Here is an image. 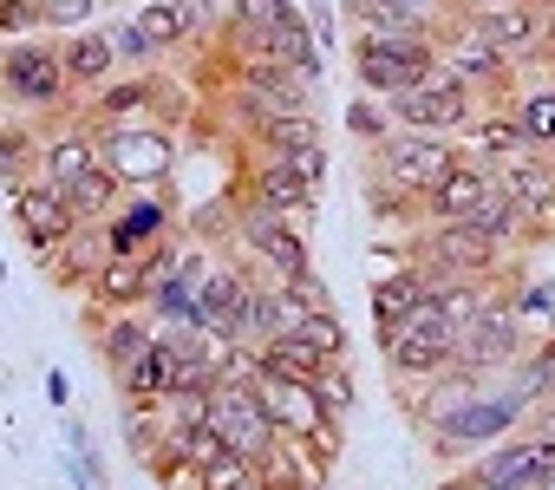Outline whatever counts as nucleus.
Segmentation results:
<instances>
[{"label": "nucleus", "mask_w": 555, "mask_h": 490, "mask_svg": "<svg viewBox=\"0 0 555 490\" xmlns=\"http://www.w3.org/2000/svg\"><path fill=\"white\" fill-rule=\"evenodd\" d=\"M0 99L21 118H53L73 105V79H66V53L53 34L34 40H0Z\"/></svg>", "instance_id": "nucleus-1"}, {"label": "nucleus", "mask_w": 555, "mask_h": 490, "mask_svg": "<svg viewBox=\"0 0 555 490\" xmlns=\"http://www.w3.org/2000/svg\"><path fill=\"white\" fill-rule=\"evenodd\" d=\"M438 34L431 27H392V34H360L353 40V79L373 99H399L405 86H418L438 66Z\"/></svg>", "instance_id": "nucleus-2"}, {"label": "nucleus", "mask_w": 555, "mask_h": 490, "mask_svg": "<svg viewBox=\"0 0 555 490\" xmlns=\"http://www.w3.org/2000/svg\"><path fill=\"white\" fill-rule=\"evenodd\" d=\"M457 138H431V131H405V125H392L379 144H366V177H386V183H399L405 196H431L451 170H457Z\"/></svg>", "instance_id": "nucleus-3"}, {"label": "nucleus", "mask_w": 555, "mask_h": 490, "mask_svg": "<svg viewBox=\"0 0 555 490\" xmlns=\"http://www.w3.org/2000/svg\"><path fill=\"white\" fill-rule=\"evenodd\" d=\"M379 347H386V366H392L399 386H405V379H444L451 360H457V327L444 321L438 288H431L392 334H379Z\"/></svg>", "instance_id": "nucleus-4"}, {"label": "nucleus", "mask_w": 555, "mask_h": 490, "mask_svg": "<svg viewBox=\"0 0 555 490\" xmlns=\"http://www.w3.org/2000/svg\"><path fill=\"white\" fill-rule=\"evenodd\" d=\"M386 112H392V125H405V131H431V138H464L470 125H477V92L438 60L418 86H405L399 99H386Z\"/></svg>", "instance_id": "nucleus-5"}, {"label": "nucleus", "mask_w": 555, "mask_h": 490, "mask_svg": "<svg viewBox=\"0 0 555 490\" xmlns=\"http://www.w3.org/2000/svg\"><path fill=\"white\" fill-rule=\"evenodd\" d=\"M412 262L444 275V282H496L503 275V242L483 235L477 222H425L412 242Z\"/></svg>", "instance_id": "nucleus-6"}, {"label": "nucleus", "mask_w": 555, "mask_h": 490, "mask_svg": "<svg viewBox=\"0 0 555 490\" xmlns=\"http://www.w3.org/2000/svg\"><path fill=\"white\" fill-rule=\"evenodd\" d=\"M229 235L242 242L248 262H268L274 275H301V269H314V256H308V229H301L295 216H282V209L242 203V209L229 216Z\"/></svg>", "instance_id": "nucleus-7"}, {"label": "nucleus", "mask_w": 555, "mask_h": 490, "mask_svg": "<svg viewBox=\"0 0 555 490\" xmlns=\"http://www.w3.org/2000/svg\"><path fill=\"white\" fill-rule=\"evenodd\" d=\"M92 138H99V157L118 170L125 190H157L177 170V144H170L164 125H105Z\"/></svg>", "instance_id": "nucleus-8"}, {"label": "nucleus", "mask_w": 555, "mask_h": 490, "mask_svg": "<svg viewBox=\"0 0 555 490\" xmlns=\"http://www.w3.org/2000/svg\"><path fill=\"white\" fill-rule=\"evenodd\" d=\"M209 425L242 457H261L274 438H282V431H274V418H268V405H261V392H255V373H222L209 386Z\"/></svg>", "instance_id": "nucleus-9"}, {"label": "nucleus", "mask_w": 555, "mask_h": 490, "mask_svg": "<svg viewBox=\"0 0 555 490\" xmlns=\"http://www.w3.org/2000/svg\"><path fill=\"white\" fill-rule=\"evenodd\" d=\"M457 21H464L477 40L503 47L516 66L535 60V53H548V14L529 8V0H464V14H457Z\"/></svg>", "instance_id": "nucleus-10"}, {"label": "nucleus", "mask_w": 555, "mask_h": 490, "mask_svg": "<svg viewBox=\"0 0 555 490\" xmlns=\"http://www.w3.org/2000/svg\"><path fill=\"white\" fill-rule=\"evenodd\" d=\"M522 360V314H516V301H503V295H490L483 301V314L470 321V334L457 340V373H509Z\"/></svg>", "instance_id": "nucleus-11"}, {"label": "nucleus", "mask_w": 555, "mask_h": 490, "mask_svg": "<svg viewBox=\"0 0 555 490\" xmlns=\"http://www.w3.org/2000/svg\"><path fill=\"white\" fill-rule=\"evenodd\" d=\"M8 196H14V229L27 235V249H34V256H53L60 242H73V235L86 229V222H79V209H73L47 177H27V183H21V190H8Z\"/></svg>", "instance_id": "nucleus-12"}, {"label": "nucleus", "mask_w": 555, "mask_h": 490, "mask_svg": "<svg viewBox=\"0 0 555 490\" xmlns=\"http://www.w3.org/2000/svg\"><path fill=\"white\" fill-rule=\"evenodd\" d=\"M248 203L282 209V216H295V222L308 229V222H314V209H321V183H314V177H301V170H295V157L261 151V157L248 164Z\"/></svg>", "instance_id": "nucleus-13"}, {"label": "nucleus", "mask_w": 555, "mask_h": 490, "mask_svg": "<svg viewBox=\"0 0 555 490\" xmlns=\"http://www.w3.org/2000/svg\"><path fill=\"white\" fill-rule=\"evenodd\" d=\"M170 196H164V183L157 190H125V203L105 216V249L112 256H144V249H157V242H170Z\"/></svg>", "instance_id": "nucleus-14"}, {"label": "nucleus", "mask_w": 555, "mask_h": 490, "mask_svg": "<svg viewBox=\"0 0 555 490\" xmlns=\"http://www.w3.org/2000/svg\"><path fill=\"white\" fill-rule=\"evenodd\" d=\"M203 275H209V256L177 242L170 262H164L157 282H151V295H144V314H151L157 327H196V288H203Z\"/></svg>", "instance_id": "nucleus-15"}, {"label": "nucleus", "mask_w": 555, "mask_h": 490, "mask_svg": "<svg viewBox=\"0 0 555 490\" xmlns=\"http://www.w3.org/2000/svg\"><path fill=\"white\" fill-rule=\"evenodd\" d=\"M477 477H490L496 490H542V483L555 477V438L535 431V425H522V431H509V438L477 464Z\"/></svg>", "instance_id": "nucleus-16"}, {"label": "nucleus", "mask_w": 555, "mask_h": 490, "mask_svg": "<svg viewBox=\"0 0 555 490\" xmlns=\"http://www.w3.org/2000/svg\"><path fill=\"white\" fill-rule=\"evenodd\" d=\"M438 60H444V66H451V73H457V79H464V86H470L477 99H503V92L516 86V60H509L503 47H490V40H477V34H470L464 21H457V27L444 34V47H438Z\"/></svg>", "instance_id": "nucleus-17"}, {"label": "nucleus", "mask_w": 555, "mask_h": 490, "mask_svg": "<svg viewBox=\"0 0 555 490\" xmlns=\"http://www.w3.org/2000/svg\"><path fill=\"white\" fill-rule=\"evenodd\" d=\"M255 392H261V405H268V418H274V431H282V438H308V431H321V425L334 418V412L321 405L314 379L268 373L261 360H255Z\"/></svg>", "instance_id": "nucleus-18"}, {"label": "nucleus", "mask_w": 555, "mask_h": 490, "mask_svg": "<svg viewBox=\"0 0 555 490\" xmlns=\"http://www.w3.org/2000/svg\"><path fill=\"white\" fill-rule=\"evenodd\" d=\"M464 157H477V164H522V157H548V151L522 131V118L509 105H496V112H477V125L464 131Z\"/></svg>", "instance_id": "nucleus-19"}, {"label": "nucleus", "mask_w": 555, "mask_h": 490, "mask_svg": "<svg viewBox=\"0 0 555 490\" xmlns=\"http://www.w3.org/2000/svg\"><path fill=\"white\" fill-rule=\"evenodd\" d=\"M151 282H157L151 249H144V256H105V269H99V275H92V288H86V308H105V314L144 308Z\"/></svg>", "instance_id": "nucleus-20"}, {"label": "nucleus", "mask_w": 555, "mask_h": 490, "mask_svg": "<svg viewBox=\"0 0 555 490\" xmlns=\"http://www.w3.org/2000/svg\"><path fill=\"white\" fill-rule=\"evenodd\" d=\"M86 327H92L99 360L112 366V379H118L125 366H138V360H144V347L157 340V321H151V314H131V308H125V314H105V308L92 314V308H86Z\"/></svg>", "instance_id": "nucleus-21"}, {"label": "nucleus", "mask_w": 555, "mask_h": 490, "mask_svg": "<svg viewBox=\"0 0 555 490\" xmlns=\"http://www.w3.org/2000/svg\"><path fill=\"white\" fill-rule=\"evenodd\" d=\"M131 21L144 27V40H151L157 53H177L183 40H196V34L216 21V0H144Z\"/></svg>", "instance_id": "nucleus-22"}, {"label": "nucleus", "mask_w": 555, "mask_h": 490, "mask_svg": "<svg viewBox=\"0 0 555 490\" xmlns=\"http://www.w3.org/2000/svg\"><path fill=\"white\" fill-rule=\"evenodd\" d=\"M496 190V170L477 164V157H457V170L425 196V222H470V209Z\"/></svg>", "instance_id": "nucleus-23"}, {"label": "nucleus", "mask_w": 555, "mask_h": 490, "mask_svg": "<svg viewBox=\"0 0 555 490\" xmlns=\"http://www.w3.org/2000/svg\"><path fill=\"white\" fill-rule=\"evenodd\" d=\"M164 99V86L151 79V73H118L112 86H99L92 92V131H105V125H151L144 112Z\"/></svg>", "instance_id": "nucleus-24"}, {"label": "nucleus", "mask_w": 555, "mask_h": 490, "mask_svg": "<svg viewBox=\"0 0 555 490\" xmlns=\"http://www.w3.org/2000/svg\"><path fill=\"white\" fill-rule=\"evenodd\" d=\"M60 53H66V79H73V92H99V86H112V79L125 73L118 53H112V34H105V27H79V34H66Z\"/></svg>", "instance_id": "nucleus-25"}, {"label": "nucleus", "mask_w": 555, "mask_h": 490, "mask_svg": "<svg viewBox=\"0 0 555 490\" xmlns=\"http://www.w3.org/2000/svg\"><path fill=\"white\" fill-rule=\"evenodd\" d=\"M248 288H255L248 269L209 262V275H203V288H196V327H203V334H229V321H235V308H242Z\"/></svg>", "instance_id": "nucleus-26"}, {"label": "nucleus", "mask_w": 555, "mask_h": 490, "mask_svg": "<svg viewBox=\"0 0 555 490\" xmlns=\"http://www.w3.org/2000/svg\"><path fill=\"white\" fill-rule=\"evenodd\" d=\"M438 282H444V275H431V269H418V262H405L399 275H386V282L373 288V327H379V334H392V327H399V321H405L431 288H438Z\"/></svg>", "instance_id": "nucleus-27"}, {"label": "nucleus", "mask_w": 555, "mask_h": 490, "mask_svg": "<svg viewBox=\"0 0 555 490\" xmlns=\"http://www.w3.org/2000/svg\"><path fill=\"white\" fill-rule=\"evenodd\" d=\"M60 196H66V203L79 209V222H105V216H112V209L125 203V183H118V170H112V164L99 157V164H86V170H79L73 183H60Z\"/></svg>", "instance_id": "nucleus-28"}, {"label": "nucleus", "mask_w": 555, "mask_h": 490, "mask_svg": "<svg viewBox=\"0 0 555 490\" xmlns=\"http://www.w3.org/2000/svg\"><path fill=\"white\" fill-rule=\"evenodd\" d=\"M170 360H177V353H170V340L157 334V340L144 347V360L118 373V392H125V405H164V399H170Z\"/></svg>", "instance_id": "nucleus-29"}, {"label": "nucleus", "mask_w": 555, "mask_h": 490, "mask_svg": "<svg viewBox=\"0 0 555 490\" xmlns=\"http://www.w3.org/2000/svg\"><path fill=\"white\" fill-rule=\"evenodd\" d=\"M255 464H261L268 490H321V464L308 457V444H301V438H274Z\"/></svg>", "instance_id": "nucleus-30"}, {"label": "nucleus", "mask_w": 555, "mask_h": 490, "mask_svg": "<svg viewBox=\"0 0 555 490\" xmlns=\"http://www.w3.org/2000/svg\"><path fill=\"white\" fill-rule=\"evenodd\" d=\"M242 131H248L261 151H282V157H288V151H314V144H327L314 112H274V118H248Z\"/></svg>", "instance_id": "nucleus-31"}, {"label": "nucleus", "mask_w": 555, "mask_h": 490, "mask_svg": "<svg viewBox=\"0 0 555 490\" xmlns=\"http://www.w3.org/2000/svg\"><path fill=\"white\" fill-rule=\"evenodd\" d=\"M40 151H47L40 125H0V183L21 190L27 177H40Z\"/></svg>", "instance_id": "nucleus-32"}, {"label": "nucleus", "mask_w": 555, "mask_h": 490, "mask_svg": "<svg viewBox=\"0 0 555 490\" xmlns=\"http://www.w3.org/2000/svg\"><path fill=\"white\" fill-rule=\"evenodd\" d=\"M509 112L522 118V131L542 144V151H555V73H542V79H529L516 99H509Z\"/></svg>", "instance_id": "nucleus-33"}, {"label": "nucleus", "mask_w": 555, "mask_h": 490, "mask_svg": "<svg viewBox=\"0 0 555 490\" xmlns=\"http://www.w3.org/2000/svg\"><path fill=\"white\" fill-rule=\"evenodd\" d=\"M470 222H477L483 235H496L503 249H509V242H529V209H522V203H516L503 183H496V190H490V196L470 209Z\"/></svg>", "instance_id": "nucleus-34"}, {"label": "nucleus", "mask_w": 555, "mask_h": 490, "mask_svg": "<svg viewBox=\"0 0 555 490\" xmlns=\"http://www.w3.org/2000/svg\"><path fill=\"white\" fill-rule=\"evenodd\" d=\"M255 360H261L268 373H288V379H314V373L327 366V360H321V353H314V347H308L301 334H274V340H268V347H261Z\"/></svg>", "instance_id": "nucleus-35"}, {"label": "nucleus", "mask_w": 555, "mask_h": 490, "mask_svg": "<svg viewBox=\"0 0 555 490\" xmlns=\"http://www.w3.org/2000/svg\"><path fill=\"white\" fill-rule=\"evenodd\" d=\"M301 14L308 8H295V0H229V27L235 34H268V27H288Z\"/></svg>", "instance_id": "nucleus-36"}, {"label": "nucleus", "mask_w": 555, "mask_h": 490, "mask_svg": "<svg viewBox=\"0 0 555 490\" xmlns=\"http://www.w3.org/2000/svg\"><path fill=\"white\" fill-rule=\"evenodd\" d=\"M301 340H308L321 360H347V327H340V314H334V308H314V314L301 321Z\"/></svg>", "instance_id": "nucleus-37"}, {"label": "nucleus", "mask_w": 555, "mask_h": 490, "mask_svg": "<svg viewBox=\"0 0 555 490\" xmlns=\"http://www.w3.org/2000/svg\"><path fill=\"white\" fill-rule=\"evenodd\" d=\"M105 34H112V53H118V66H131V73H151L157 47L144 40V27H138V21H112Z\"/></svg>", "instance_id": "nucleus-38"}, {"label": "nucleus", "mask_w": 555, "mask_h": 490, "mask_svg": "<svg viewBox=\"0 0 555 490\" xmlns=\"http://www.w3.org/2000/svg\"><path fill=\"white\" fill-rule=\"evenodd\" d=\"M34 34H47L40 0H0V40H34Z\"/></svg>", "instance_id": "nucleus-39"}, {"label": "nucleus", "mask_w": 555, "mask_h": 490, "mask_svg": "<svg viewBox=\"0 0 555 490\" xmlns=\"http://www.w3.org/2000/svg\"><path fill=\"white\" fill-rule=\"evenodd\" d=\"M314 392H321V405H327L334 418H347V412H353V373H347L340 360H327V366L314 373Z\"/></svg>", "instance_id": "nucleus-40"}, {"label": "nucleus", "mask_w": 555, "mask_h": 490, "mask_svg": "<svg viewBox=\"0 0 555 490\" xmlns=\"http://www.w3.org/2000/svg\"><path fill=\"white\" fill-rule=\"evenodd\" d=\"M40 8H47V34H79V27H92L105 0H40Z\"/></svg>", "instance_id": "nucleus-41"}, {"label": "nucleus", "mask_w": 555, "mask_h": 490, "mask_svg": "<svg viewBox=\"0 0 555 490\" xmlns=\"http://www.w3.org/2000/svg\"><path fill=\"white\" fill-rule=\"evenodd\" d=\"M347 131H353V138H366V144H379V138L392 131V112H386V99H366V105H347Z\"/></svg>", "instance_id": "nucleus-42"}, {"label": "nucleus", "mask_w": 555, "mask_h": 490, "mask_svg": "<svg viewBox=\"0 0 555 490\" xmlns=\"http://www.w3.org/2000/svg\"><path fill=\"white\" fill-rule=\"evenodd\" d=\"M555 164V157H548ZM529 242H555V183L529 203Z\"/></svg>", "instance_id": "nucleus-43"}, {"label": "nucleus", "mask_w": 555, "mask_h": 490, "mask_svg": "<svg viewBox=\"0 0 555 490\" xmlns=\"http://www.w3.org/2000/svg\"><path fill=\"white\" fill-rule=\"evenodd\" d=\"M301 444H308V457H314V464L327 470V464L340 457V418H327V425H321V431H308Z\"/></svg>", "instance_id": "nucleus-44"}, {"label": "nucleus", "mask_w": 555, "mask_h": 490, "mask_svg": "<svg viewBox=\"0 0 555 490\" xmlns=\"http://www.w3.org/2000/svg\"><path fill=\"white\" fill-rule=\"evenodd\" d=\"M301 8H308V27H314V40L334 53V8H327V0H301Z\"/></svg>", "instance_id": "nucleus-45"}, {"label": "nucleus", "mask_w": 555, "mask_h": 490, "mask_svg": "<svg viewBox=\"0 0 555 490\" xmlns=\"http://www.w3.org/2000/svg\"><path fill=\"white\" fill-rule=\"evenodd\" d=\"M288 157H295V170H301V177H314V183L327 177V144H314V151H288Z\"/></svg>", "instance_id": "nucleus-46"}, {"label": "nucleus", "mask_w": 555, "mask_h": 490, "mask_svg": "<svg viewBox=\"0 0 555 490\" xmlns=\"http://www.w3.org/2000/svg\"><path fill=\"white\" fill-rule=\"evenodd\" d=\"M444 490H496V483H490V477H477V470H464V477H451Z\"/></svg>", "instance_id": "nucleus-47"}, {"label": "nucleus", "mask_w": 555, "mask_h": 490, "mask_svg": "<svg viewBox=\"0 0 555 490\" xmlns=\"http://www.w3.org/2000/svg\"><path fill=\"white\" fill-rule=\"evenodd\" d=\"M542 60H548V73H555V21H548V53H542Z\"/></svg>", "instance_id": "nucleus-48"}, {"label": "nucleus", "mask_w": 555, "mask_h": 490, "mask_svg": "<svg viewBox=\"0 0 555 490\" xmlns=\"http://www.w3.org/2000/svg\"><path fill=\"white\" fill-rule=\"evenodd\" d=\"M529 8H542V14H548V21H555V0H529Z\"/></svg>", "instance_id": "nucleus-49"}, {"label": "nucleus", "mask_w": 555, "mask_h": 490, "mask_svg": "<svg viewBox=\"0 0 555 490\" xmlns=\"http://www.w3.org/2000/svg\"><path fill=\"white\" fill-rule=\"evenodd\" d=\"M542 490H555V477H548V483H542Z\"/></svg>", "instance_id": "nucleus-50"}, {"label": "nucleus", "mask_w": 555, "mask_h": 490, "mask_svg": "<svg viewBox=\"0 0 555 490\" xmlns=\"http://www.w3.org/2000/svg\"><path fill=\"white\" fill-rule=\"evenodd\" d=\"M548 157H555V151H548Z\"/></svg>", "instance_id": "nucleus-51"}]
</instances>
